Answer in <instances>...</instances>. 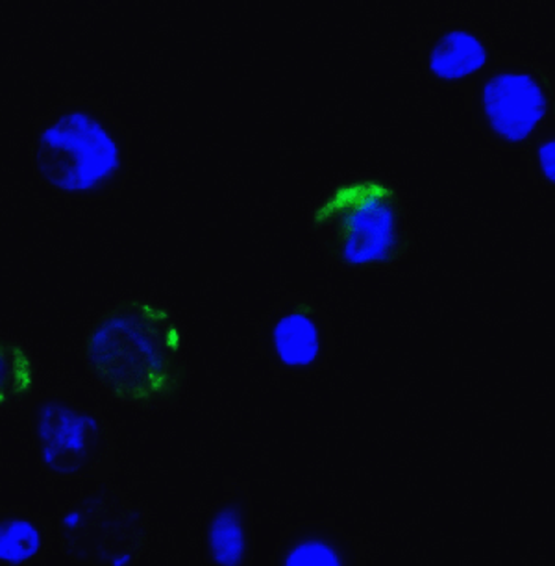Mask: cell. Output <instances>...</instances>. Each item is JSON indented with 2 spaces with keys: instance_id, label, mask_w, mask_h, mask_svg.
<instances>
[{
  "instance_id": "6da1fadb",
  "label": "cell",
  "mask_w": 555,
  "mask_h": 566,
  "mask_svg": "<svg viewBox=\"0 0 555 566\" xmlns=\"http://www.w3.org/2000/svg\"><path fill=\"white\" fill-rule=\"evenodd\" d=\"M82 354L104 391L139 408L172 406L188 384L181 326L147 298H125L106 310L85 335Z\"/></svg>"
},
{
  "instance_id": "7a4b0ae2",
  "label": "cell",
  "mask_w": 555,
  "mask_h": 566,
  "mask_svg": "<svg viewBox=\"0 0 555 566\" xmlns=\"http://www.w3.org/2000/svg\"><path fill=\"white\" fill-rule=\"evenodd\" d=\"M310 232L343 271H381L413 250L402 193L384 176H357L329 189L312 210Z\"/></svg>"
},
{
  "instance_id": "3957f363",
  "label": "cell",
  "mask_w": 555,
  "mask_h": 566,
  "mask_svg": "<svg viewBox=\"0 0 555 566\" xmlns=\"http://www.w3.org/2000/svg\"><path fill=\"white\" fill-rule=\"evenodd\" d=\"M35 175L52 191L76 200L108 197L128 172V139L91 104H65L35 132Z\"/></svg>"
},
{
  "instance_id": "277c9868",
  "label": "cell",
  "mask_w": 555,
  "mask_h": 566,
  "mask_svg": "<svg viewBox=\"0 0 555 566\" xmlns=\"http://www.w3.org/2000/svg\"><path fill=\"white\" fill-rule=\"evenodd\" d=\"M472 117L496 147H532L554 117L552 76L532 63H494L474 82Z\"/></svg>"
},
{
  "instance_id": "5b68a950",
  "label": "cell",
  "mask_w": 555,
  "mask_h": 566,
  "mask_svg": "<svg viewBox=\"0 0 555 566\" xmlns=\"http://www.w3.org/2000/svg\"><path fill=\"white\" fill-rule=\"evenodd\" d=\"M63 554L91 566H134L147 546L145 515L98 485L57 516Z\"/></svg>"
},
{
  "instance_id": "8992f818",
  "label": "cell",
  "mask_w": 555,
  "mask_h": 566,
  "mask_svg": "<svg viewBox=\"0 0 555 566\" xmlns=\"http://www.w3.org/2000/svg\"><path fill=\"white\" fill-rule=\"evenodd\" d=\"M30 428L45 472L60 480L91 474L108 452V426L101 415L62 395H46L30 408Z\"/></svg>"
},
{
  "instance_id": "52a82bcc",
  "label": "cell",
  "mask_w": 555,
  "mask_h": 566,
  "mask_svg": "<svg viewBox=\"0 0 555 566\" xmlns=\"http://www.w3.org/2000/svg\"><path fill=\"white\" fill-rule=\"evenodd\" d=\"M261 346L280 373L310 376L328 359V323L312 301L291 296L271 313L261 332Z\"/></svg>"
},
{
  "instance_id": "ba28073f",
  "label": "cell",
  "mask_w": 555,
  "mask_h": 566,
  "mask_svg": "<svg viewBox=\"0 0 555 566\" xmlns=\"http://www.w3.org/2000/svg\"><path fill=\"white\" fill-rule=\"evenodd\" d=\"M426 76L441 87L472 84L496 63L493 43L469 24L439 30L422 54Z\"/></svg>"
},
{
  "instance_id": "9c48e42d",
  "label": "cell",
  "mask_w": 555,
  "mask_h": 566,
  "mask_svg": "<svg viewBox=\"0 0 555 566\" xmlns=\"http://www.w3.org/2000/svg\"><path fill=\"white\" fill-rule=\"evenodd\" d=\"M202 552L211 566H250L254 557V524L244 491L211 507L202 532Z\"/></svg>"
},
{
  "instance_id": "30bf717a",
  "label": "cell",
  "mask_w": 555,
  "mask_h": 566,
  "mask_svg": "<svg viewBox=\"0 0 555 566\" xmlns=\"http://www.w3.org/2000/svg\"><path fill=\"white\" fill-rule=\"evenodd\" d=\"M272 566H359L350 538L326 524H304L285 535Z\"/></svg>"
},
{
  "instance_id": "8fae6325",
  "label": "cell",
  "mask_w": 555,
  "mask_h": 566,
  "mask_svg": "<svg viewBox=\"0 0 555 566\" xmlns=\"http://www.w3.org/2000/svg\"><path fill=\"white\" fill-rule=\"evenodd\" d=\"M46 548V530L35 516L23 511L0 513V563L27 566L40 559Z\"/></svg>"
},
{
  "instance_id": "7c38bea8",
  "label": "cell",
  "mask_w": 555,
  "mask_h": 566,
  "mask_svg": "<svg viewBox=\"0 0 555 566\" xmlns=\"http://www.w3.org/2000/svg\"><path fill=\"white\" fill-rule=\"evenodd\" d=\"M35 368L24 346L0 337V409L21 403L34 395Z\"/></svg>"
},
{
  "instance_id": "4fadbf2b",
  "label": "cell",
  "mask_w": 555,
  "mask_h": 566,
  "mask_svg": "<svg viewBox=\"0 0 555 566\" xmlns=\"http://www.w3.org/2000/svg\"><path fill=\"white\" fill-rule=\"evenodd\" d=\"M532 153V167L537 175L538 180L543 181L544 186L554 187L555 180V137L554 126L549 125L541 136L533 142Z\"/></svg>"
}]
</instances>
